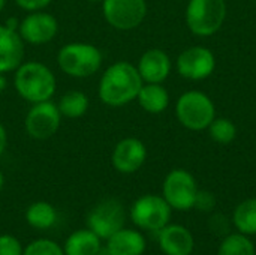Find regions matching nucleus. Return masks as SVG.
I'll return each instance as SVG.
<instances>
[{"mask_svg":"<svg viewBox=\"0 0 256 255\" xmlns=\"http://www.w3.org/2000/svg\"><path fill=\"white\" fill-rule=\"evenodd\" d=\"M136 101L144 111L150 114H159L166 110L170 104V95L164 86L158 83H146L142 84Z\"/></svg>","mask_w":256,"mask_h":255,"instance_id":"nucleus-19","label":"nucleus"},{"mask_svg":"<svg viewBox=\"0 0 256 255\" xmlns=\"http://www.w3.org/2000/svg\"><path fill=\"white\" fill-rule=\"evenodd\" d=\"M3 185H4V176H3V173L0 171V191L3 189Z\"/></svg>","mask_w":256,"mask_h":255,"instance_id":"nucleus-32","label":"nucleus"},{"mask_svg":"<svg viewBox=\"0 0 256 255\" xmlns=\"http://www.w3.org/2000/svg\"><path fill=\"white\" fill-rule=\"evenodd\" d=\"M6 3H8V0H0V12L6 8Z\"/></svg>","mask_w":256,"mask_h":255,"instance_id":"nucleus-33","label":"nucleus"},{"mask_svg":"<svg viewBox=\"0 0 256 255\" xmlns=\"http://www.w3.org/2000/svg\"><path fill=\"white\" fill-rule=\"evenodd\" d=\"M132 222L150 233L160 231L171 219V206L160 195L147 194L140 197L130 207Z\"/></svg>","mask_w":256,"mask_h":255,"instance_id":"nucleus-6","label":"nucleus"},{"mask_svg":"<svg viewBox=\"0 0 256 255\" xmlns=\"http://www.w3.org/2000/svg\"><path fill=\"white\" fill-rule=\"evenodd\" d=\"M102 62V51L88 42H69L57 53V65L60 71L72 78L93 77L100 69Z\"/></svg>","mask_w":256,"mask_h":255,"instance_id":"nucleus-3","label":"nucleus"},{"mask_svg":"<svg viewBox=\"0 0 256 255\" xmlns=\"http://www.w3.org/2000/svg\"><path fill=\"white\" fill-rule=\"evenodd\" d=\"M208 228L210 231L214 234V236H224L226 237L230 234V221L226 219L225 215H220V213H216L210 218L208 221Z\"/></svg>","mask_w":256,"mask_h":255,"instance_id":"nucleus-27","label":"nucleus"},{"mask_svg":"<svg viewBox=\"0 0 256 255\" xmlns=\"http://www.w3.org/2000/svg\"><path fill=\"white\" fill-rule=\"evenodd\" d=\"M22 255H64L63 246L51 239H36L24 246Z\"/></svg>","mask_w":256,"mask_h":255,"instance_id":"nucleus-25","label":"nucleus"},{"mask_svg":"<svg viewBox=\"0 0 256 255\" xmlns=\"http://www.w3.org/2000/svg\"><path fill=\"white\" fill-rule=\"evenodd\" d=\"M210 137L219 143V144H230L236 135H237V128L230 119H213V122L208 126Z\"/></svg>","mask_w":256,"mask_h":255,"instance_id":"nucleus-24","label":"nucleus"},{"mask_svg":"<svg viewBox=\"0 0 256 255\" xmlns=\"http://www.w3.org/2000/svg\"><path fill=\"white\" fill-rule=\"evenodd\" d=\"M102 15L116 30L136 29L147 15L146 0H102Z\"/></svg>","mask_w":256,"mask_h":255,"instance_id":"nucleus-9","label":"nucleus"},{"mask_svg":"<svg viewBox=\"0 0 256 255\" xmlns=\"http://www.w3.org/2000/svg\"><path fill=\"white\" fill-rule=\"evenodd\" d=\"M14 2L22 11L33 12V11H42V9H45L52 0H14Z\"/></svg>","mask_w":256,"mask_h":255,"instance_id":"nucleus-29","label":"nucleus"},{"mask_svg":"<svg viewBox=\"0 0 256 255\" xmlns=\"http://www.w3.org/2000/svg\"><path fill=\"white\" fill-rule=\"evenodd\" d=\"M8 87V78H6V74H0V93L4 92Z\"/></svg>","mask_w":256,"mask_h":255,"instance_id":"nucleus-31","label":"nucleus"},{"mask_svg":"<svg viewBox=\"0 0 256 255\" xmlns=\"http://www.w3.org/2000/svg\"><path fill=\"white\" fill-rule=\"evenodd\" d=\"M60 126L62 114L51 99L32 104L24 117V129L32 140H50L58 132Z\"/></svg>","mask_w":256,"mask_h":255,"instance_id":"nucleus-7","label":"nucleus"},{"mask_svg":"<svg viewBox=\"0 0 256 255\" xmlns=\"http://www.w3.org/2000/svg\"><path fill=\"white\" fill-rule=\"evenodd\" d=\"M87 2H92V3H102V0H87Z\"/></svg>","mask_w":256,"mask_h":255,"instance_id":"nucleus-35","label":"nucleus"},{"mask_svg":"<svg viewBox=\"0 0 256 255\" xmlns=\"http://www.w3.org/2000/svg\"><path fill=\"white\" fill-rule=\"evenodd\" d=\"M18 33L24 44L45 45L51 42L58 33V21L54 15L42 11L28 12L20 20Z\"/></svg>","mask_w":256,"mask_h":255,"instance_id":"nucleus-11","label":"nucleus"},{"mask_svg":"<svg viewBox=\"0 0 256 255\" xmlns=\"http://www.w3.org/2000/svg\"><path fill=\"white\" fill-rule=\"evenodd\" d=\"M6 146H8V132H6V128L3 126V123L0 122V158L3 156V153L6 150Z\"/></svg>","mask_w":256,"mask_h":255,"instance_id":"nucleus-30","label":"nucleus"},{"mask_svg":"<svg viewBox=\"0 0 256 255\" xmlns=\"http://www.w3.org/2000/svg\"><path fill=\"white\" fill-rule=\"evenodd\" d=\"M98 255H111L108 251H106V248H102L100 251H99V254Z\"/></svg>","mask_w":256,"mask_h":255,"instance_id":"nucleus-34","label":"nucleus"},{"mask_svg":"<svg viewBox=\"0 0 256 255\" xmlns=\"http://www.w3.org/2000/svg\"><path fill=\"white\" fill-rule=\"evenodd\" d=\"M176 113L183 126L192 131H202L214 119V105L206 93L190 90L178 98Z\"/></svg>","mask_w":256,"mask_h":255,"instance_id":"nucleus-5","label":"nucleus"},{"mask_svg":"<svg viewBox=\"0 0 256 255\" xmlns=\"http://www.w3.org/2000/svg\"><path fill=\"white\" fill-rule=\"evenodd\" d=\"M105 248L111 255H142L146 251V239L136 230L122 228L106 239Z\"/></svg>","mask_w":256,"mask_h":255,"instance_id":"nucleus-17","label":"nucleus"},{"mask_svg":"<svg viewBox=\"0 0 256 255\" xmlns=\"http://www.w3.org/2000/svg\"><path fill=\"white\" fill-rule=\"evenodd\" d=\"M214 206H216V198L212 192L198 191L194 207H196L200 212H212L214 209Z\"/></svg>","mask_w":256,"mask_h":255,"instance_id":"nucleus-28","label":"nucleus"},{"mask_svg":"<svg viewBox=\"0 0 256 255\" xmlns=\"http://www.w3.org/2000/svg\"><path fill=\"white\" fill-rule=\"evenodd\" d=\"M226 17L225 0H190L186 9V23L198 36L214 35Z\"/></svg>","mask_w":256,"mask_h":255,"instance_id":"nucleus-4","label":"nucleus"},{"mask_svg":"<svg viewBox=\"0 0 256 255\" xmlns=\"http://www.w3.org/2000/svg\"><path fill=\"white\" fill-rule=\"evenodd\" d=\"M24 62V41L16 30L0 24V74L15 71Z\"/></svg>","mask_w":256,"mask_h":255,"instance_id":"nucleus-14","label":"nucleus"},{"mask_svg":"<svg viewBox=\"0 0 256 255\" xmlns=\"http://www.w3.org/2000/svg\"><path fill=\"white\" fill-rule=\"evenodd\" d=\"M162 191L164 198L171 206V209L189 210L195 204L198 186L194 176L189 171L177 168L166 174Z\"/></svg>","mask_w":256,"mask_h":255,"instance_id":"nucleus-10","label":"nucleus"},{"mask_svg":"<svg viewBox=\"0 0 256 255\" xmlns=\"http://www.w3.org/2000/svg\"><path fill=\"white\" fill-rule=\"evenodd\" d=\"M14 87L16 95L30 102L50 101L57 89L54 72L42 62H22L14 71Z\"/></svg>","mask_w":256,"mask_h":255,"instance_id":"nucleus-2","label":"nucleus"},{"mask_svg":"<svg viewBox=\"0 0 256 255\" xmlns=\"http://www.w3.org/2000/svg\"><path fill=\"white\" fill-rule=\"evenodd\" d=\"M26 221L32 228L48 230L57 222V210L48 201H34L26 210Z\"/></svg>","mask_w":256,"mask_h":255,"instance_id":"nucleus-20","label":"nucleus"},{"mask_svg":"<svg viewBox=\"0 0 256 255\" xmlns=\"http://www.w3.org/2000/svg\"><path fill=\"white\" fill-rule=\"evenodd\" d=\"M102 249V239L90 228H81L70 233L64 243V255H98Z\"/></svg>","mask_w":256,"mask_h":255,"instance_id":"nucleus-18","label":"nucleus"},{"mask_svg":"<svg viewBox=\"0 0 256 255\" xmlns=\"http://www.w3.org/2000/svg\"><path fill=\"white\" fill-rule=\"evenodd\" d=\"M136 69L144 83H164L171 72V59L159 48L147 50L136 65Z\"/></svg>","mask_w":256,"mask_h":255,"instance_id":"nucleus-15","label":"nucleus"},{"mask_svg":"<svg viewBox=\"0 0 256 255\" xmlns=\"http://www.w3.org/2000/svg\"><path fill=\"white\" fill-rule=\"evenodd\" d=\"M124 207L116 198H105L99 201L87 213V228H90L102 240L110 239L114 233L124 228Z\"/></svg>","mask_w":256,"mask_h":255,"instance_id":"nucleus-8","label":"nucleus"},{"mask_svg":"<svg viewBox=\"0 0 256 255\" xmlns=\"http://www.w3.org/2000/svg\"><path fill=\"white\" fill-rule=\"evenodd\" d=\"M147 159L146 144L134 137L120 140L112 150L111 164L116 171L122 174H132L138 171Z\"/></svg>","mask_w":256,"mask_h":255,"instance_id":"nucleus-13","label":"nucleus"},{"mask_svg":"<svg viewBox=\"0 0 256 255\" xmlns=\"http://www.w3.org/2000/svg\"><path fill=\"white\" fill-rule=\"evenodd\" d=\"M158 234L160 249L166 255H190L194 251L192 233L182 225H165Z\"/></svg>","mask_w":256,"mask_h":255,"instance_id":"nucleus-16","label":"nucleus"},{"mask_svg":"<svg viewBox=\"0 0 256 255\" xmlns=\"http://www.w3.org/2000/svg\"><path fill=\"white\" fill-rule=\"evenodd\" d=\"M218 255H255V246L246 234H228L219 246Z\"/></svg>","mask_w":256,"mask_h":255,"instance_id":"nucleus-23","label":"nucleus"},{"mask_svg":"<svg viewBox=\"0 0 256 255\" xmlns=\"http://www.w3.org/2000/svg\"><path fill=\"white\" fill-rule=\"evenodd\" d=\"M234 224L242 234H256V198H249L237 206Z\"/></svg>","mask_w":256,"mask_h":255,"instance_id":"nucleus-22","label":"nucleus"},{"mask_svg":"<svg viewBox=\"0 0 256 255\" xmlns=\"http://www.w3.org/2000/svg\"><path fill=\"white\" fill-rule=\"evenodd\" d=\"M22 243L12 234H0V255H22Z\"/></svg>","mask_w":256,"mask_h":255,"instance_id":"nucleus-26","label":"nucleus"},{"mask_svg":"<svg viewBox=\"0 0 256 255\" xmlns=\"http://www.w3.org/2000/svg\"><path fill=\"white\" fill-rule=\"evenodd\" d=\"M142 84L136 66L120 60L110 65L100 75L98 96L108 107H123L136 99Z\"/></svg>","mask_w":256,"mask_h":255,"instance_id":"nucleus-1","label":"nucleus"},{"mask_svg":"<svg viewBox=\"0 0 256 255\" xmlns=\"http://www.w3.org/2000/svg\"><path fill=\"white\" fill-rule=\"evenodd\" d=\"M216 60L206 47H190L177 57V71L188 80H204L214 71Z\"/></svg>","mask_w":256,"mask_h":255,"instance_id":"nucleus-12","label":"nucleus"},{"mask_svg":"<svg viewBox=\"0 0 256 255\" xmlns=\"http://www.w3.org/2000/svg\"><path fill=\"white\" fill-rule=\"evenodd\" d=\"M62 117L68 119H80L82 117L90 107L88 96L81 90H69L62 95L57 104Z\"/></svg>","mask_w":256,"mask_h":255,"instance_id":"nucleus-21","label":"nucleus"}]
</instances>
